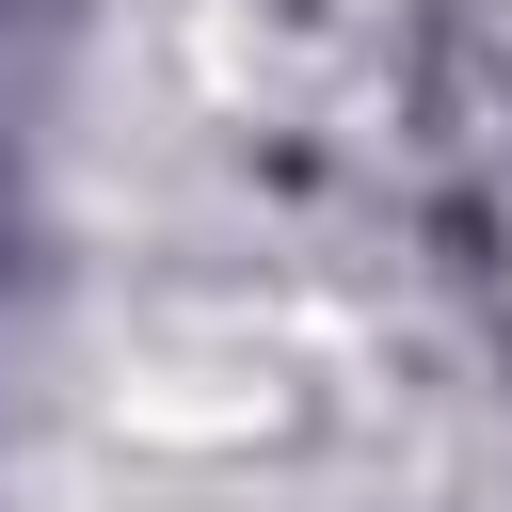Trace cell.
<instances>
[{
  "label": "cell",
  "instance_id": "1",
  "mask_svg": "<svg viewBox=\"0 0 512 512\" xmlns=\"http://www.w3.org/2000/svg\"><path fill=\"white\" fill-rule=\"evenodd\" d=\"M496 16H512V0H496Z\"/></svg>",
  "mask_w": 512,
  "mask_h": 512
}]
</instances>
